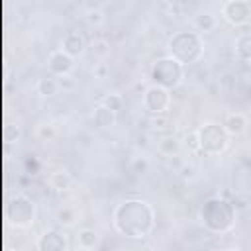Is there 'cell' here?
Returning <instances> with one entry per match:
<instances>
[{
    "instance_id": "obj_28",
    "label": "cell",
    "mask_w": 251,
    "mask_h": 251,
    "mask_svg": "<svg viewBox=\"0 0 251 251\" xmlns=\"http://www.w3.org/2000/svg\"><path fill=\"white\" fill-rule=\"evenodd\" d=\"M222 251H241V249H235V247H227V249H222Z\"/></svg>"
},
{
    "instance_id": "obj_18",
    "label": "cell",
    "mask_w": 251,
    "mask_h": 251,
    "mask_svg": "<svg viewBox=\"0 0 251 251\" xmlns=\"http://www.w3.org/2000/svg\"><path fill=\"white\" fill-rule=\"evenodd\" d=\"M235 55L241 61H251V33H241L235 39Z\"/></svg>"
},
{
    "instance_id": "obj_2",
    "label": "cell",
    "mask_w": 251,
    "mask_h": 251,
    "mask_svg": "<svg viewBox=\"0 0 251 251\" xmlns=\"http://www.w3.org/2000/svg\"><path fill=\"white\" fill-rule=\"evenodd\" d=\"M200 220L212 233H226L235 226V206L226 198L212 196L200 208Z\"/></svg>"
},
{
    "instance_id": "obj_25",
    "label": "cell",
    "mask_w": 251,
    "mask_h": 251,
    "mask_svg": "<svg viewBox=\"0 0 251 251\" xmlns=\"http://www.w3.org/2000/svg\"><path fill=\"white\" fill-rule=\"evenodd\" d=\"M184 145L192 151H198V131H190L184 135Z\"/></svg>"
},
{
    "instance_id": "obj_19",
    "label": "cell",
    "mask_w": 251,
    "mask_h": 251,
    "mask_svg": "<svg viewBox=\"0 0 251 251\" xmlns=\"http://www.w3.org/2000/svg\"><path fill=\"white\" fill-rule=\"evenodd\" d=\"M102 106H106V108H110L112 112H118L120 108H122V104H124V98H122V94H116V92H112V94H106L104 98H102V102H100Z\"/></svg>"
},
{
    "instance_id": "obj_12",
    "label": "cell",
    "mask_w": 251,
    "mask_h": 251,
    "mask_svg": "<svg viewBox=\"0 0 251 251\" xmlns=\"http://www.w3.org/2000/svg\"><path fill=\"white\" fill-rule=\"evenodd\" d=\"M92 124L98 127V129H106V127H112L116 124V112H112L110 108L98 104L92 112Z\"/></svg>"
},
{
    "instance_id": "obj_11",
    "label": "cell",
    "mask_w": 251,
    "mask_h": 251,
    "mask_svg": "<svg viewBox=\"0 0 251 251\" xmlns=\"http://www.w3.org/2000/svg\"><path fill=\"white\" fill-rule=\"evenodd\" d=\"M61 49H63L67 55H71L73 59L84 55V51H86V37H84V33L78 31V29H69V31L63 35Z\"/></svg>"
},
{
    "instance_id": "obj_9",
    "label": "cell",
    "mask_w": 251,
    "mask_h": 251,
    "mask_svg": "<svg viewBox=\"0 0 251 251\" xmlns=\"http://www.w3.org/2000/svg\"><path fill=\"white\" fill-rule=\"evenodd\" d=\"M69 241L63 231L47 229L37 237V251H67Z\"/></svg>"
},
{
    "instance_id": "obj_20",
    "label": "cell",
    "mask_w": 251,
    "mask_h": 251,
    "mask_svg": "<svg viewBox=\"0 0 251 251\" xmlns=\"http://www.w3.org/2000/svg\"><path fill=\"white\" fill-rule=\"evenodd\" d=\"M159 149H161V153H165V155H173V153H176L178 143H176L175 137H165V139L159 143Z\"/></svg>"
},
{
    "instance_id": "obj_16",
    "label": "cell",
    "mask_w": 251,
    "mask_h": 251,
    "mask_svg": "<svg viewBox=\"0 0 251 251\" xmlns=\"http://www.w3.org/2000/svg\"><path fill=\"white\" fill-rule=\"evenodd\" d=\"M98 243V233L90 227H84L76 233V245L82 249V251H88V249H94Z\"/></svg>"
},
{
    "instance_id": "obj_7",
    "label": "cell",
    "mask_w": 251,
    "mask_h": 251,
    "mask_svg": "<svg viewBox=\"0 0 251 251\" xmlns=\"http://www.w3.org/2000/svg\"><path fill=\"white\" fill-rule=\"evenodd\" d=\"M143 106L153 116L165 114L167 108L171 106V90H167L163 86H157V84H151L143 92Z\"/></svg>"
},
{
    "instance_id": "obj_21",
    "label": "cell",
    "mask_w": 251,
    "mask_h": 251,
    "mask_svg": "<svg viewBox=\"0 0 251 251\" xmlns=\"http://www.w3.org/2000/svg\"><path fill=\"white\" fill-rule=\"evenodd\" d=\"M37 137L39 139H53L55 137V127H53V124H41V126H37Z\"/></svg>"
},
{
    "instance_id": "obj_5",
    "label": "cell",
    "mask_w": 251,
    "mask_h": 251,
    "mask_svg": "<svg viewBox=\"0 0 251 251\" xmlns=\"http://www.w3.org/2000/svg\"><path fill=\"white\" fill-rule=\"evenodd\" d=\"M196 131H198V151L204 155H220L229 145V133L220 124L206 122Z\"/></svg>"
},
{
    "instance_id": "obj_13",
    "label": "cell",
    "mask_w": 251,
    "mask_h": 251,
    "mask_svg": "<svg viewBox=\"0 0 251 251\" xmlns=\"http://www.w3.org/2000/svg\"><path fill=\"white\" fill-rule=\"evenodd\" d=\"M222 126L229 135H239V133H243L247 129V118L241 112H231V114L226 116Z\"/></svg>"
},
{
    "instance_id": "obj_17",
    "label": "cell",
    "mask_w": 251,
    "mask_h": 251,
    "mask_svg": "<svg viewBox=\"0 0 251 251\" xmlns=\"http://www.w3.org/2000/svg\"><path fill=\"white\" fill-rule=\"evenodd\" d=\"M47 180H49V186L55 188V190H59V192L67 190L71 186V182H73V178H71V175L67 171H55V173L49 175Z\"/></svg>"
},
{
    "instance_id": "obj_22",
    "label": "cell",
    "mask_w": 251,
    "mask_h": 251,
    "mask_svg": "<svg viewBox=\"0 0 251 251\" xmlns=\"http://www.w3.org/2000/svg\"><path fill=\"white\" fill-rule=\"evenodd\" d=\"M86 22H88L90 25H100V24L104 22V14H102L98 8H92V10L86 12Z\"/></svg>"
},
{
    "instance_id": "obj_23",
    "label": "cell",
    "mask_w": 251,
    "mask_h": 251,
    "mask_svg": "<svg viewBox=\"0 0 251 251\" xmlns=\"http://www.w3.org/2000/svg\"><path fill=\"white\" fill-rule=\"evenodd\" d=\"M92 51L96 53V55H108L110 53V45H108V41L106 39H96L94 43H92Z\"/></svg>"
},
{
    "instance_id": "obj_15",
    "label": "cell",
    "mask_w": 251,
    "mask_h": 251,
    "mask_svg": "<svg viewBox=\"0 0 251 251\" xmlns=\"http://www.w3.org/2000/svg\"><path fill=\"white\" fill-rule=\"evenodd\" d=\"M192 24H194V27H196L198 31L210 33V31H214V29H216L218 20H216V16H214V14H210V12H202V14H196V16H194Z\"/></svg>"
},
{
    "instance_id": "obj_4",
    "label": "cell",
    "mask_w": 251,
    "mask_h": 251,
    "mask_svg": "<svg viewBox=\"0 0 251 251\" xmlns=\"http://www.w3.org/2000/svg\"><path fill=\"white\" fill-rule=\"evenodd\" d=\"M151 80L157 86L173 90L182 84L184 80V65L175 61L173 57H161L151 65Z\"/></svg>"
},
{
    "instance_id": "obj_24",
    "label": "cell",
    "mask_w": 251,
    "mask_h": 251,
    "mask_svg": "<svg viewBox=\"0 0 251 251\" xmlns=\"http://www.w3.org/2000/svg\"><path fill=\"white\" fill-rule=\"evenodd\" d=\"M57 218H59V222H61V224L71 226V224H73V220H75V212H73V210H69V208H63V210H59Z\"/></svg>"
},
{
    "instance_id": "obj_14",
    "label": "cell",
    "mask_w": 251,
    "mask_h": 251,
    "mask_svg": "<svg viewBox=\"0 0 251 251\" xmlns=\"http://www.w3.org/2000/svg\"><path fill=\"white\" fill-rule=\"evenodd\" d=\"M59 88H61V84H59V80H57L55 76H43V78H39L37 84H35L37 94L43 96V98L55 96V94L59 92Z\"/></svg>"
},
{
    "instance_id": "obj_3",
    "label": "cell",
    "mask_w": 251,
    "mask_h": 251,
    "mask_svg": "<svg viewBox=\"0 0 251 251\" xmlns=\"http://www.w3.org/2000/svg\"><path fill=\"white\" fill-rule=\"evenodd\" d=\"M167 49H169V57H173L180 65H190V63H196L202 57L204 41H202L198 31L180 29V31H175L169 37Z\"/></svg>"
},
{
    "instance_id": "obj_26",
    "label": "cell",
    "mask_w": 251,
    "mask_h": 251,
    "mask_svg": "<svg viewBox=\"0 0 251 251\" xmlns=\"http://www.w3.org/2000/svg\"><path fill=\"white\" fill-rule=\"evenodd\" d=\"M147 169H149L147 159H143V157H141V159H139V157L133 159V171H135V173H145Z\"/></svg>"
},
{
    "instance_id": "obj_6",
    "label": "cell",
    "mask_w": 251,
    "mask_h": 251,
    "mask_svg": "<svg viewBox=\"0 0 251 251\" xmlns=\"http://www.w3.org/2000/svg\"><path fill=\"white\" fill-rule=\"evenodd\" d=\"M6 216L10 220V224L14 227H20V229H27L33 226L35 222V216H37V206L35 202L25 196V194H16L8 206H6Z\"/></svg>"
},
{
    "instance_id": "obj_10",
    "label": "cell",
    "mask_w": 251,
    "mask_h": 251,
    "mask_svg": "<svg viewBox=\"0 0 251 251\" xmlns=\"http://www.w3.org/2000/svg\"><path fill=\"white\" fill-rule=\"evenodd\" d=\"M47 69L55 76H65V75H69L75 69V59L71 55H67L63 49H55L47 57Z\"/></svg>"
},
{
    "instance_id": "obj_1",
    "label": "cell",
    "mask_w": 251,
    "mask_h": 251,
    "mask_svg": "<svg viewBox=\"0 0 251 251\" xmlns=\"http://www.w3.org/2000/svg\"><path fill=\"white\" fill-rule=\"evenodd\" d=\"M112 224L127 239H143L155 227V210L141 198H127L114 208Z\"/></svg>"
},
{
    "instance_id": "obj_8",
    "label": "cell",
    "mask_w": 251,
    "mask_h": 251,
    "mask_svg": "<svg viewBox=\"0 0 251 251\" xmlns=\"http://www.w3.org/2000/svg\"><path fill=\"white\" fill-rule=\"evenodd\" d=\"M222 16L231 25H243L251 20V2L245 0H227L222 4Z\"/></svg>"
},
{
    "instance_id": "obj_27",
    "label": "cell",
    "mask_w": 251,
    "mask_h": 251,
    "mask_svg": "<svg viewBox=\"0 0 251 251\" xmlns=\"http://www.w3.org/2000/svg\"><path fill=\"white\" fill-rule=\"evenodd\" d=\"M94 75H96V78H106V75H108V67H106L104 63H98L96 69H94Z\"/></svg>"
}]
</instances>
